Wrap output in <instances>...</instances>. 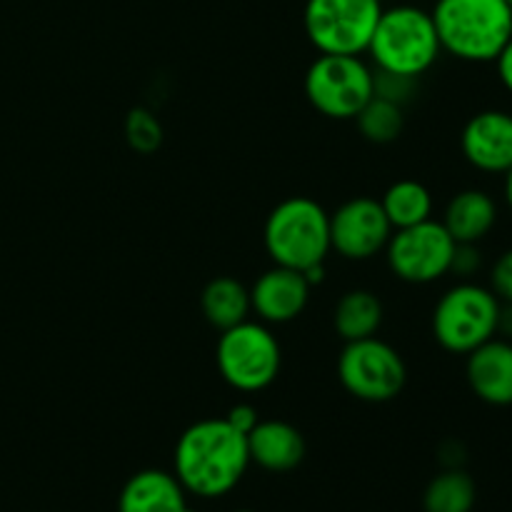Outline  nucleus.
I'll return each mask as SVG.
<instances>
[{"instance_id": "obj_1", "label": "nucleus", "mask_w": 512, "mask_h": 512, "mask_svg": "<svg viewBox=\"0 0 512 512\" xmlns=\"http://www.w3.org/2000/svg\"><path fill=\"white\" fill-rule=\"evenodd\" d=\"M173 465L185 493L223 498L248 470V438L225 418L200 420L178 438Z\"/></svg>"}, {"instance_id": "obj_2", "label": "nucleus", "mask_w": 512, "mask_h": 512, "mask_svg": "<svg viewBox=\"0 0 512 512\" xmlns=\"http://www.w3.org/2000/svg\"><path fill=\"white\" fill-rule=\"evenodd\" d=\"M430 15L443 53L463 63H495L512 38L505 0H438Z\"/></svg>"}, {"instance_id": "obj_3", "label": "nucleus", "mask_w": 512, "mask_h": 512, "mask_svg": "<svg viewBox=\"0 0 512 512\" xmlns=\"http://www.w3.org/2000/svg\"><path fill=\"white\" fill-rule=\"evenodd\" d=\"M440 53L443 48L430 10L418 5L383 8L368 45L375 70L420 78L438 63Z\"/></svg>"}, {"instance_id": "obj_4", "label": "nucleus", "mask_w": 512, "mask_h": 512, "mask_svg": "<svg viewBox=\"0 0 512 512\" xmlns=\"http://www.w3.org/2000/svg\"><path fill=\"white\" fill-rule=\"evenodd\" d=\"M265 253L273 265L305 273L330 253V213L305 195H293L270 210L263 228Z\"/></svg>"}, {"instance_id": "obj_5", "label": "nucleus", "mask_w": 512, "mask_h": 512, "mask_svg": "<svg viewBox=\"0 0 512 512\" xmlns=\"http://www.w3.org/2000/svg\"><path fill=\"white\" fill-rule=\"evenodd\" d=\"M498 295L478 283H458L445 290L433 310V335L448 353L468 355L498 335Z\"/></svg>"}, {"instance_id": "obj_6", "label": "nucleus", "mask_w": 512, "mask_h": 512, "mask_svg": "<svg viewBox=\"0 0 512 512\" xmlns=\"http://www.w3.org/2000/svg\"><path fill=\"white\" fill-rule=\"evenodd\" d=\"M280 343L260 320H243L220 330L215 363L230 388L240 393H260L275 383L280 373Z\"/></svg>"}, {"instance_id": "obj_7", "label": "nucleus", "mask_w": 512, "mask_h": 512, "mask_svg": "<svg viewBox=\"0 0 512 512\" xmlns=\"http://www.w3.org/2000/svg\"><path fill=\"white\" fill-rule=\"evenodd\" d=\"M383 0H308L303 10L305 35L323 55L368 53Z\"/></svg>"}, {"instance_id": "obj_8", "label": "nucleus", "mask_w": 512, "mask_h": 512, "mask_svg": "<svg viewBox=\"0 0 512 512\" xmlns=\"http://www.w3.org/2000/svg\"><path fill=\"white\" fill-rule=\"evenodd\" d=\"M305 98L325 118L355 120L373 98V65L360 55H323L305 73Z\"/></svg>"}, {"instance_id": "obj_9", "label": "nucleus", "mask_w": 512, "mask_h": 512, "mask_svg": "<svg viewBox=\"0 0 512 512\" xmlns=\"http://www.w3.org/2000/svg\"><path fill=\"white\" fill-rule=\"evenodd\" d=\"M340 385L363 403H388L398 398L408 380V368L398 350L378 335L345 343L338 358Z\"/></svg>"}, {"instance_id": "obj_10", "label": "nucleus", "mask_w": 512, "mask_h": 512, "mask_svg": "<svg viewBox=\"0 0 512 512\" xmlns=\"http://www.w3.org/2000/svg\"><path fill=\"white\" fill-rule=\"evenodd\" d=\"M455 240L440 220L393 230L385 245V260L393 275L410 285H428L450 273Z\"/></svg>"}, {"instance_id": "obj_11", "label": "nucleus", "mask_w": 512, "mask_h": 512, "mask_svg": "<svg viewBox=\"0 0 512 512\" xmlns=\"http://www.w3.org/2000/svg\"><path fill=\"white\" fill-rule=\"evenodd\" d=\"M393 235L388 215L375 198H350L330 215V250L345 260H370Z\"/></svg>"}, {"instance_id": "obj_12", "label": "nucleus", "mask_w": 512, "mask_h": 512, "mask_svg": "<svg viewBox=\"0 0 512 512\" xmlns=\"http://www.w3.org/2000/svg\"><path fill=\"white\" fill-rule=\"evenodd\" d=\"M310 288L313 285L300 270L273 265L248 288L250 313L258 315L260 323L265 325L293 323L308 305Z\"/></svg>"}, {"instance_id": "obj_13", "label": "nucleus", "mask_w": 512, "mask_h": 512, "mask_svg": "<svg viewBox=\"0 0 512 512\" xmlns=\"http://www.w3.org/2000/svg\"><path fill=\"white\" fill-rule=\"evenodd\" d=\"M460 148L475 170L505 175L512 170V115L505 110L473 115L460 135Z\"/></svg>"}, {"instance_id": "obj_14", "label": "nucleus", "mask_w": 512, "mask_h": 512, "mask_svg": "<svg viewBox=\"0 0 512 512\" xmlns=\"http://www.w3.org/2000/svg\"><path fill=\"white\" fill-rule=\"evenodd\" d=\"M468 385L483 403L505 408L512 405V343L505 338H490L465 363Z\"/></svg>"}, {"instance_id": "obj_15", "label": "nucleus", "mask_w": 512, "mask_h": 512, "mask_svg": "<svg viewBox=\"0 0 512 512\" xmlns=\"http://www.w3.org/2000/svg\"><path fill=\"white\" fill-rule=\"evenodd\" d=\"M245 438H248L250 463L268 473H288L305 458L303 435L285 420H260Z\"/></svg>"}, {"instance_id": "obj_16", "label": "nucleus", "mask_w": 512, "mask_h": 512, "mask_svg": "<svg viewBox=\"0 0 512 512\" xmlns=\"http://www.w3.org/2000/svg\"><path fill=\"white\" fill-rule=\"evenodd\" d=\"M118 512H193L188 493L173 473L140 470L120 490Z\"/></svg>"}, {"instance_id": "obj_17", "label": "nucleus", "mask_w": 512, "mask_h": 512, "mask_svg": "<svg viewBox=\"0 0 512 512\" xmlns=\"http://www.w3.org/2000/svg\"><path fill=\"white\" fill-rule=\"evenodd\" d=\"M440 223L445 225L455 243L478 245L480 240L488 238L490 230L498 223V205H495L493 195H488L485 190H460L450 198Z\"/></svg>"}, {"instance_id": "obj_18", "label": "nucleus", "mask_w": 512, "mask_h": 512, "mask_svg": "<svg viewBox=\"0 0 512 512\" xmlns=\"http://www.w3.org/2000/svg\"><path fill=\"white\" fill-rule=\"evenodd\" d=\"M383 318V303H380L378 295L373 290L355 288L348 290L335 303L333 328L345 343H353V340H365L378 335Z\"/></svg>"}, {"instance_id": "obj_19", "label": "nucleus", "mask_w": 512, "mask_h": 512, "mask_svg": "<svg viewBox=\"0 0 512 512\" xmlns=\"http://www.w3.org/2000/svg\"><path fill=\"white\" fill-rule=\"evenodd\" d=\"M200 310L213 328L228 330L250 315V293L240 280L213 278L200 293Z\"/></svg>"}, {"instance_id": "obj_20", "label": "nucleus", "mask_w": 512, "mask_h": 512, "mask_svg": "<svg viewBox=\"0 0 512 512\" xmlns=\"http://www.w3.org/2000/svg\"><path fill=\"white\" fill-rule=\"evenodd\" d=\"M393 230L410 228L433 218V195L418 180H398L380 198Z\"/></svg>"}, {"instance_id": "obj_21", "label": "nucleus", "mask_w": 512, "mask_h": 512, "mask_svg": "<svg viewBox=\"0 0 512 512\" xmlns=\"http://www.w3.org/2000/svg\"><path fill=\"white\" fill-rule=\"evenodd\" d=\"M425 512H470L475 505V483L465 470L448 468L435 475L423 495Z\"/></svg>"}, {"instance_id": "obj_22", "label": "nucleus", "mask_w": 512, "mask_h": 512, "mask_svg": "<svg viewBox=\"0 0 512 512\" xmlns=\"http://www.w3.org/2000/svg\"><path fill=\"white\" fill-rule=\"evenodd\" d=\"M355 123H358L360 135L368 143L388 145L393 140H398L400 133H403L405 115L400 105L380 98H370V103L355 115Z\"/></svg>"}, {"instance_id": "obj_23", "label": "nucleus", "mask_w": 512, "mask_h": 512, "mask_svg": "<svg viewBox=\"0 0 512 512\" xmlns=\"http://www.w3.org/2000/svg\"><path fill=\"white\" fill-rule=\"evenodd\" d=\"M125 138H128L130 148L148 155L163 143V128L150 110L135 108L130 110L128 120H125Z\"/></svg>"}, {"instance_id": "obj_24", "label": "nucleus", "mask_w": 512, "mask_h": 512, "mask_svg": "<svg viewBox=\"0 0 512 512\" xmlns=\"http://www.w3.org/2000/svg\"><path fill=\"white\" fill-rule=\"evenodd\" d=\"M415 85H418V78L385 73V70L373 68V98L388 100V103L405 108L410 103V98H413Z\"/></svg>"}, {"instance_id": "obj_25", "label": "nucleus", "mask_w": 512, "mask_h": 512, "mask_svg": "<svg viewBox=\"0 0 512 512\" xmlns=\"http://www.w3.org/2000/svg\"><path fill=\"white\" fill-rule=\"evenodd\" d=\"M490 290L498 295L500 303H512V248L495 260L490 270Z\"/></svg>"}, {"instance_id": "obj_26", "label": "nucleus", "mask_w": 512, "mask_h": 512, "mask_svg": "<svg viewBox=\"0 0 512 512\" xmlns=\"http://www.w3.org/2000/svg\"><path fill=\"white\" fill-rule=\"evenodd\" d=\"M480 253L478 245L470 243H458L455 245V255H453V265H450V273L460 275V278H470L480 270Z\"/></svg>"}, {"instance_id": "obj_27", "label": "nucleus", "mask_w": 512, "mask_h": 512, "mask_svg": "<svg viewBox=\"0 0 512 512\" xmlns=\"http://www.w3.org/2000/svg\"><path fill=\"white\" fill-rule=\"evenodd\" d=\"M225 420H228V423L233 425L235 430H240V433H243V435H248L250 430H253L255 425L260 423L258 410H255L253 405H248V403L233 405V408L228 410V415H225Z\"/></svg>"}, {"instance_id": "obj_28", "label": "nucleus", "mask_w": 512, "mask_h": 512, "mask_svg": "<svg viewBox=\"0 0 512 512\" xmlns=\"http://www.w3.org/2000/svg\"><path fill=\"white\" fill-rule=\"evenodd\" d=\"M495 65H498L500 83H503L505 90H508V93L512 95V38L508 40V45L503 48V53L498 55Z\"/></svg>"}, {"instance_id": "obj_29", "label": "nucleus", "mask_w": 512, "mask_h": 512, "mask_svg": "<svg viewBox=\"0 0 512 512\" xmlns=\"http://www.w3.org/2000/svg\"><path fill=\"white\" fill-rule=\"evenodd\" d=\"M498 333H503V335H508V338H512V303H503V308H500Z\"/></svg>"}, {"instance_id": "obj_30", "label": "nucleus", "mask_w": 512, "mask_h": 512, "mask_svg": "<svg viewBox=\"0 0 512 512\" xmlns=\"http://www.w3.org/2000/svg\"><path fill=\"white\" fill-rule=\"evenodd\" d=\"M505 200H508V208L512 213V170L505 173Z\"/></svg>"}, {"instance_id": "obj_31", "label": "nucleus", "mask_w": 512, "mask_h": 512, "mask_svg": "<svg viewBox=\"0 0 512 512\" xmlns=\"http://www.w3.org/2000/svg\"><path fill=\"white\" fill-rule=\"evenodd\" d=\"M235 512H255V510H235Z\"/></svg>"}, {"instance_id": "obj_32", "label": "nucleus", "mask_w": 512, "mask_h": 512, "mask_svg": "<svg viewBox=\"0 0 512 512\" xmlns=\"http://www.w3.org/2000/svg\"><path fill=\"white\" fill-rule=\"evenodd\" d=\"M505 3H508V5H510V8H512V0H505Z\"/></svg>"}]
</instances>
